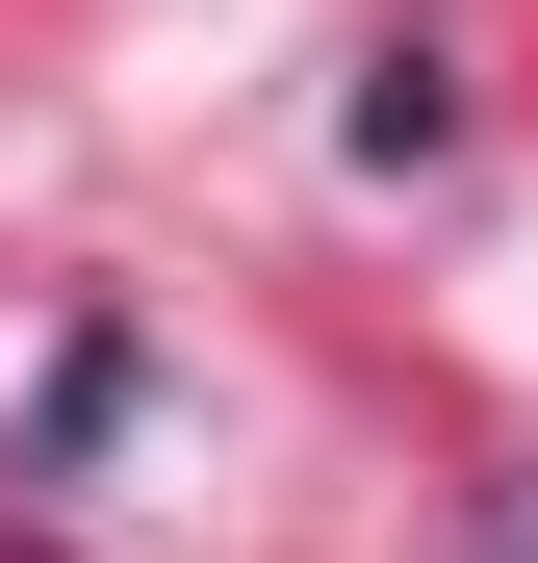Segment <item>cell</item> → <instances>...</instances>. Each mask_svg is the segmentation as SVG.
<instances>
[{
  "instance_id": "1",
  "label": "cell",
  "mask_w": 538,
  "mask_h": 563,
  "mask_svg": "<svg viewBox=\"0 0 538 563\" xmlns=\"http://www.w3.org/2000/svg\"><path fill=\"white\" fill-rule=\"evenodd\" d=\"M487 563H538V461H513V512H487Z\"/></svg>"
}]
</instances>
